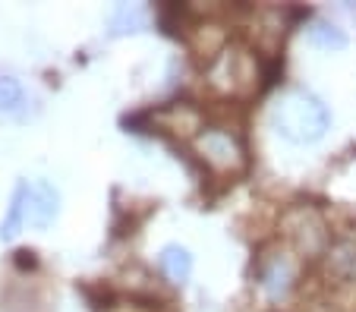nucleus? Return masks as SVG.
<instances>
[{
    "instance_id": "12",
    "label": "nucleus",
    "mask_w": 356,
    "mask_h": 312,
    "mask_svg": "<svg viewBox=\"0 0 356 312\" xmlns=\"http://www.w3.org/2000/svg\"><path fill=\"white\" fill-rule=\"evenodd\" d=\"M193 108H186V104H174V108H168L158 120L164 123V126L170 129V133H180V136H186V133H193V129H199V117H193V120H183V114H189Z\"/></svg>"
},
{
    "instance_id": "7",
    "label": "nucleus",
    "mask_w": 356,
    "mask_h": 312,
    "mask_svg": "<svg viewBox=\"0 0 356 312\" xmlns=\"http://www.w3.org/2000/svg\"><path fill=\"white\" fill-rule=\"evenodd\" d=\"M158 262H161V272H164V278H168L170 284H186L189 274H193V256H189V249L186 246H180V243L164 246Z\"/></svg>"
},
{
    "instance_id": "8",
    "label": "nucleus",
    "mask_w": 356,
    "mask_h": 312,
    "mask_svg": "<svg viewBox=\"0 0 356 312\" xmlns=\"http://www.w3.org/2000/svg\"><path fill=\"white\" fill-rule=\"evenodd\" d=\"M152 22V10L145 3H120L111 16V28L114 35H127V32H145Z\"/></svg>"
},
{
    "instance_id": "11",
    "label": "nucleus",
    "mask_w": 356,
    "mask_h": 312,
    "mask_svg": "<svg viewBox=\"0 0 356 312\" xmlns=\"http://www.w3.org/2000/svg\"><path fill=\"white\" fill-rule=\"evenodd\" d=\"M309 41L316 44V48H322V51H341V48H347V35H343L337 26L325 22V19H318V22H312V26H309Z\"/></svg>"
},
{
    "instance_id": "2",
    "label": "nucleus",
    "mask_w": 356,
    "mask_h": 312,
    "mask_svg": "<svg viewBox=\"0 0 356 312\" xmlns=\"http://www.w3.org/2000/svg\"><path fill=\"white\" fill-rule=\"evenodd\" d=\"M209 82L221 95H249V92L259 85L256 60L243 48H224L221 54L211 60Z\"/></svg>"
},
{
    "instance_id": "4",
    "label": "nucleus",
    "mask_w": 356,
    "mask_h": 312,
    "mask_svg": "<svg viewBox=\"0 0 356 312\" xmlns=\"http://www.w3.org/2000/svg\"><path fill=\"white\" fill-rule=\"evenodd\" d=\"M284 233H287V240L293 243V249L300 256H318L328 246V224L309 205L290 208L284 215Z\"/></svg>"
},
{
    "instance_id": "10",
    "label": "nucleus",
    "mask_w": 356,
    "mask_h": 312,
    "mask_svg": "<svg viewBox=\"0 0 356 312\" xmlns=\"http://www.w3.org/2000/svg\"><path fill=\"white\" fill-rule=\"evenodd\" d=\"M26 108V88L16 76L0 73V114H22Z\"/></svg>"
},
{
    "instance_id": "1",
    "label": "nucleus",
    "mask_w": 356,
    "mask_h": 312,
    "mask_svg": "<svg viewBox=\"0 0 356 312\" xmlns=\"http://www.w3.org/2000/svg\"><path fill=\"white\" fill-rule=\"evenodd\" d=\"M271 126L293 145H312L328 133L331 114L322 98L306 88H287L271 101Z\"/></svg>"
},
{
    "instance_id": "5",
    "label": "nucleus",
    "mask_w": 356,
    "mask_h": 312,
    "mask_svg": "<svg viewBox=\"0 0 356 312\" xmlns=\"http://www.w3.org/2000/svg\"><path fill=\"white\" fill-rule=\"evenodd\" d=\"M60 215V192L47 180H26V224L35 231L51 227Z\"/></svg>"
},
{
    "instance_id": "9",
    "label": "nucleus",
    "mask_w": 356,
    "mask_h": 312,
    "mask_svg": "<svg viewBox=\"0 0 356 312\" xmlns=\"http://www.w3.org/2000/svg\"><path fill=\"white\" fill-rule=\"evenodd\" d=\"M19 227H26V180L13 190V199H10V211L0 224V240H13L19 233Z\"/></svg>"
},
{
    "instance_id": "13",
    "label": "nucleus",
    "mask_w": 356,
    "mask_h": 312,
    "mask_svg": "<svg viewBox=\"0 0 356 312\" xmlns=\"http://www.w3.org/2000/svg\"><path fill=\"white\" fill-rule=\"evenodd\" d=\"M331 268H334L341 278L356 281V246L353 243H341L331 252Z\"/></svg>"
},
{
    "instance_id": "3",
    "label": "nucleus",
    "mask_w": 356,
    "mask_h": 312,
    "mask_svg": "<svg viewBox=\"0 0 356 312\" xmlns=\"http://www.w3.org/2000/svg\"><path fill=\"white\" fill-rule=\"evenodd\" d=\"M195 155L209 164L215 174H224V176L240 174L246 167V149H243L240 139L230 129H221V126L202 129L195 136Z\"/></svg>"
},
{
    "instance_id": "6",
    "label": "nucleus",
    "mask_w": 356,
    "mask_h": 312,
    "mask_svg": "<svg viewBox=\"0 0 356 312\" xmlns=\"http://www.w3.org/2000/svg\"><path fill=\"white\" fill-rule=\"evenodd\" d=\"M296 281V262L290 252H268L259 268V287L271 299H284Z\"/></svg>"
}]
</instances>
